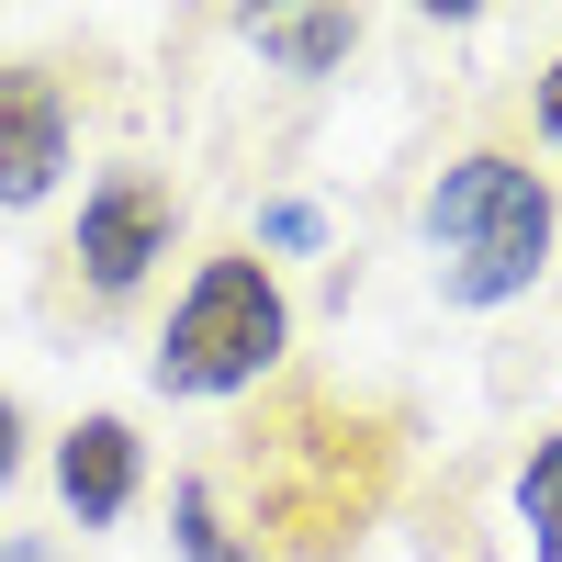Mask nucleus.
Masks as SVG:
<instances>
[{"mask_svg":"<svg viewBox=\"0 0 562 562\" xmlns=\"http://www.w3.org/2000/svg\"><path fill=\"white\" fill-rule=\"evenodd\" d=\"M169 529H180V551H192V562H270L259 540H237V529H225V506H214V484H203V473L169 495Z\"/></svg>","mask_w":562,"mask_h":562,"instance_id":"9","label":"nucleus"},{"mask_svg":"<svg viewBox=\"0 0 562 562\" xmlns=\"http://www.w3.org/2000/svg\"><path fill=\"white\" fill-rule=\"evenodd\" d=\"M293 349V304H281L270 259L248 248H214L192 270V293L169 304V338H158V394H248L281 371Z\"/></svg>","mask_w":562,"mask_h":562,"instance_id":"3","label":"nucleus"},{"mask_svg":"<svg viewBox=\"0 0 562 562\" xmlns=\"http://www.w3.org/2000/svg\"><path fill=\"white\" fill-rule=\"evenodd\" d=\"M540 135H551V147H562V57L540 68Z\"/></svg>","mask_w":562,"mask_h":562,"instance_id":"11","label":"nucleus"},{"mask_svg":"<svg viewBox=\"0 0 562 562\" xmlns=\"http://www.w3.org/2000/svg\"><path fill=\"white\" fill-rule=\"evenodd\" d=\"M135 484H147V450H135L124 416H79V428L57 439V495H68L79 529H113L135 506Z\"/></svg>","mask_w":562,"mask_h":562,"instance_id":"6","label":"nucleus"},{"mask_svg":"<svg viewBox=\"0 0 562 562\" xmlns=\"http://www.w3.org/2000/svg\"><path fill=\"white\" fill-rule=\"evenodd\" d=\"M248 484H259V518L248 529H270L293 562H326L338 540H360L371 506H383L394 439H383V416H349V405H326V394H293L248 439Z\"/></svg>","mask_w":562,"mask_h":562,"instance_id":"1","label":"nucleus"},{"mask_svg":"<svg viewBox=\"0 0 562 562\" xmlns=\"http://www.w3.org/2000/svg\"><path fill=\"white\" fill-rule=\"evenodd\" d=\"M270 248H315V214L304 203H270Z\"/></svg>","mask_w":562,"mask_h":562,"instance_id":"10","label":"nucleus"},{"mask_svg":"<svg viewBox=\"0 0 562 562\" xmlns=\"http://www.w3.org/2000/svg\"><path fill=\"white\" fill-rule=\"evenodd\" d=\"M169 225H180L169 180H147V169H102V180H90V203H79L68 259H79L90 293H135V281L169 259Z\"/></svg>","mask_w":562,"mask_h":562,"instance_id":"4","label":"nucleus"},{"mask_svg":"<svg viewBox=\"0 0 562 562\" xmlns=\"http://www.w3.org/2000/svg\"><path fill=\"white\" fill-rule=\"evenodd\" d=\"M428 248H439V293L450 304H518L540 259H551V180L506 147H473L439 169L428 192Z\"/></svg>","mask_w":562,"mask_h":562,"instance_id":"2","label":"nucleus"},{"mask_svg":"<svg viewBox=\"0 0 562 562\" xmlns=\"http://www.w3.org/2000/svg\"><path fill=\"white\" fill-rule=\"evenodd\" d=\"M248 45H259L270 68H293V79H326V68H349L360 23H349V12H259Z\"/></svg>","mask_w":562,"mask_h":562,"instance_id":"7","label":"nucleus"},{"mask_svg":"<svg viewBox=\"0 0 562 562\" xmlns=\"http://www.w3.org/2000/svg\"><path fill=\"white\" fill-rule=\"evenodd\" d=\"M0 473H23V416H12V394H0Z\"/></svg>","mask_w":562,"mask_h":562,"instance_id":"12","label":"nucleus"},{"mask_svg":"<svg viewBox=\"0 0 562 562\" xmlns=\"http://www.w3.org/2000/svg\"><path fill=\"white\" fill-rule=\"evenodd\" d=\"M518 518H529V562H562V428L518 461Z\"/></svg>","mask_w":562,"mask_h":562,"instance_id":"8","label":"nucleus"},{"mask_svg":"<svg viewBox=\"0 0 562 562\" xmlns=\"http://www.w3.org/2000/svg\"><path fill=\"white\" fill-rule=\"evenodd\" d=\"M68 169V90L45 68H0V203H45Z\"/></svg>","mask_w":562,"mask_h":562,"instance_id":"5","label":"nucleus"}]
</instances>
